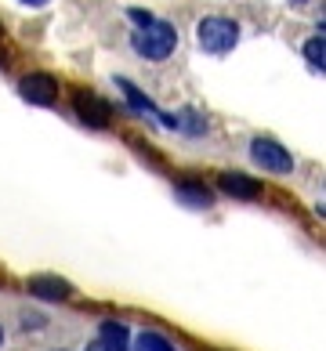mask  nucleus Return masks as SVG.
I'll list each match as a JSON object with an SVG mask.
<instances>
[{
    "mask_svg": "<svg viewBox=\"0 0 326 351\" xmlns=\"http://www.w3.org/2000/svg\"><path fill=\"white\" fill-rule=\"evenodd\" d=\"M19 95L30 101V106H55L58 98V84L51 80L47 73H30L19 80Z\"/></svg>",
    "mask_w": 326,
    "mask_h": 351,
    "instance_id": "nucleus-4",
    "label": "nucleus"
},
{
    "mask_svg": "<svg viewBox=\"0 0 326 351\" xmlns=\"http://www.w3.org/2000/svg\"><path fill=\"white\" fill-rule=\"evenodd\" d=\"M174 196L185 203V206H196V210H207V206L214 203V196H211V189L207 185H200V181H178L174 185Z\"/></svg>",
    "mask_w": 326,
    "mask_h": 351,
    "instance_id": "nucleus-8",
    "label": "nucleus"
},
{
    "mask_svg": "<svg viewBox=\"0 0 326 351\" xmlns=\"http://www.w3.org/2000/svg\"><path fill=\"white\" fill-rule=\"evenodd\" d=\"M116 84H120V90H124V95H127V101H130V106H135L138 112H149V116H160V112H156V106H152V101H149L145 95H141V90H138L135 84H130V80H116Z\"/></svg>",
    "mask_w": 326,
    "mask_h": 351,
    "instance_id": "nucleus-12",
    "label": "nucleus"
},
{
    "mask_svg": "<svg viewBox=\"0 0 326 351\" xmlns=\"http://www.w3.org/2000/svg\"><path fill=\"white\" fill-rule=\"evenodd\" d=\"M0 344H4V326H0Z\"/></svg>",
    "mask_w": 326,
    "mask_h": 351,
    "instance_id": "nucleus-19",
    "label": "nucleus"
},
{
    "mask_svg": "<svg viewBox=\"0 0 326 351\" xmlns=\"http://www.w3.org/2000/svg\"><path fill=\"white\" fill-rule=\"evenodd\" d=\"M87 351H127V348H120V344H109V341H102V337H95V341L87 344Z\"/></svg>",
    "mask_w": 326,
    "mask_h": 351,
    "instance_id": "nucleus-14",
    "label": "nucleus"
},
{
    "mask_svg": "<svg viewBox=\"0 0 326 351\" xmlns=\"http://www.w3.org/2000/svg\"><path fill=\"white\" fill-rule=\"evenodd\" d=\"M135 351H174V344L167 341L163 333H156V330H141L135 337Z\"/></svg>",
    "mask_w": 326,
    "mask_h": 351,
    "instance_id": "nucleus-9",
    "label": "nucleus"
},
{
    "mask_svg": "<svg viewBox=\"0 0 326 351\" xmlns=\"http://www.w3.org/2000/svg\"><path fill=\"white\" fill-rule=\"evenodd\" d=\"M73 106H76V116H80L87 127H109V106L98 95H91V90H76Z\"/></svg>",
    "mask_w": 326,
    "mask_h": 351,
    "instance_id": "nucleus-5",
    "label": "nucleus"
},
{
    "mask_svg": "<svg viewBox=\"0 0 326 351\" xmlns=\"http://www.w3.org/2000/svg\"><path fill=\"white\" fill-rule=\"evenodd\" d=\"M251 160L268 174H290L294 171V156L286 152L276 138H254L251 141Z\"/></svg>",
    "mask_w": 326,
    "mask_h": 351,
    "instance_id": "nucleus-3",
    "label": "nucleus"
},
{
    "mask_svg": "<svg viewBox=\"0 0 326 351\" xmlns=\"http://www.w3.org/2000/svg\"><path fill=\"white\" fill-rule=\"evenodd\" d=\"M178 127H185L189 134H203V131H207V120H203V116H196V112L189 109V112L178 120Z\"/></svg>",
    "mask_w": 326,
    "mask_h": 351,
    "instance_id": "nucleus-13",
    "label": "nucleus"
},
{
    "mask_svg": "<svg viewBox=\"0 0 326 351\" xmlns=\"http://www.w3.org/2000/svg\"><path fill=\"white\" fill-rule=\"evenodd\" d=\"M22 4H44V0H22Z\"/></svg>",
    "mask_w": 326,
    "mask_h": 351,
    "instance_id": "nucleus-17",
    "label": "nucleus"
},
{
    "mask_svg": "<svg viewBox=\"0 0 326 351\" xmlns=\"http://www.w3.org/2000/svg\"><path fill=\"white\" fill-rule=\"evenodd\" d=\"M25 286H30V293L36 301H65V297L73 293V286L58 276H33Z\"/></svg>",
    "mask_w": 326,
    "mask_h": 351,
    "instance_id": "nucleus-7",
    "label": "nucleus"
},
{
    "mask_svg": "<svg viewBox=\"0 0 326 351\" xmlns=\"http://www.w3.org/2000/svg\"><path fill=\"white\" fill-rule=\"evenodd\" d=\"M218 189L236 199H261V181L251 174H240V171H225L218 178Z\"/></svg>",
    "mask_w": 326,
    "mask_h": 351,
    "instance_id": "nucleus-6",
    "label": "nucleus"
},
{
    "mask_svg": "<svg viewBox=\"0 0 326 351\" xmlns=\"http://www.w3.org/2000/svg\"><path fill=\"white\" fill-rule=\"evenodd\" d=\"M130 47H135V55L149 58V62H163V58H171L174 47H178V29L163 19H152L149 25H141V29L130 36Z\"/></svg>",
    "mask_w": 326,
    "mask_h": 351,
    "instance_id": "nucleus-1",
    "label": "nucleus"
},
{
    "mask_svg": "<svg viewBox=\"0 0 326 351\" xmlns=\"http://www.w3.org/2000/svg\"><path fill=\"white\" fill-rule=\"evenodd\" d=\"M22 326H25V330H30V326H44V319H40V315H30V311H25V315H22Z\"/></svg>",
    "mask_w": 326,
    "mask_h": 351,
    "instance_id": "nucleus-16",
    "label": "nucleus"
},
{
    "mask_svg": "<svg viewBox=\"0 0 326 351\" xmlns=\"http://www.w3.org/2000/svg\"><path fill=\"white\" fill-rule=\"evenodd\" d=\"M130 19L138 22V29H141V25H149V22H152V15H149V11H138V8H130Z\"/></svg>",
    "mask_w": 326,
    "mask_h": 351,
    "instance_id": "nucleus-15",
    "label": "nucleus"
},
{
    "mask_svg": "<svg viewBox=\"0 0 326 351\" xmlns=\"http://www.w3.org/2000/svg\"><path fill=\"white\" fill-rule=\"evenodd\" d=\"M58 351H65V348H58Z\"/></svg>",
    "mask_w": 326,
    "mask_h": 351,
    "instance_id": "nucleus-20",
    "label": "nucleus"
},
{
    "mask_svg": "<svg viewBox=\"0 0 326 351\" xmlns=\"http://www.w3.org/2000/svg\"><path fill=\"white\" fill-rule=\"evenodd\" d=\"M98 337L102 341H109V344H120V348H127L130 344V330L124 326V322H116V319H106L98 326Z\"/></svg>",
    "mask_w": 326,
    "mask_h": 351,
    "instance_id": "nucleus-10",
    "label": "nucleus"
},
{
    "mask_svg": "<svg viewBox=\"0 0 326 351\" xmlns=\"http://www.w3.org/2000/svg\"><path fill=\"white\" fill-rule=\"evenodd\" d=\"M305 58H308V66L316 69V73L326 69V40H323V29H319V36H312V40L305 44Z\"/></svg>",
    "mask_w": 326,
    "mask_h": 351,
    "instance_id": "nucleus-11",
    "label": "nucleus"
},
{
    "mask_svg": "<svg viewBox=\"0 0 326 351\" xmlns=\"http://www.w3.org/2000/svg\"><path fill=\"white\" fill-rule=\"evenodd\" d=\"M290 4H308V0H290Z\"/></svg>",
    "mask_w": 326,
    "mask_h": 351,
    "instance_id": "nucleus-18",
    "label": "nucleus"
},
{
    "mask_svg": "<svg viewBox=\"0 0 326 351\" xmlns=\"http://www.w3.org/2000/svg\"><path fill=\"white\" fill-rule=\"evenodd\" d=\"M196 44H200V51H207V55H229V51L240 44V25L225 15H207L196 25Z\"/></svg>",
    "mask_w": 326,
    "mask_h": 351,
    "instance_id": "nucleus-2",
    "label": "nucleus"
}]
</instances>
